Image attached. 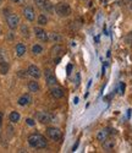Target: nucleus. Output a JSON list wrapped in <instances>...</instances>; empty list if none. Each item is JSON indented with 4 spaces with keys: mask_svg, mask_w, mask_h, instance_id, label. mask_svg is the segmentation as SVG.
I'll list each match as a JSON object with an SVG mask.
<instances>
[{
    "mask_svg": "<svg viewBox=\"0 0 132 153\" xmlns=\"http://www.w3.org/2000/svg\"><path fill=\"white\" fill-rule=\"evenodd\" d=\"M28 144L33 148H38V149H42V148H45L48 146V141L47 138L40 135V134H32L28 136Z\"/></svg>",
    "mask_w": 132,
    "mask_h": 153,
    "instance_id": "f257e3e1",
    "label": "nucleus"
},
{
    "mask_svg": "<svg viewBox=\"0 0 132 153\" xmlns=\"http://www.w3.org/2000/svg\"><path fill=\"white\" fill-rule=\"evenodd\" d=\"M55 12H56L60 17H67V16H70V13H71V8H70V5L66 3H59L55 6Z\"/></svg>",
    "mask_w": 132,
    "mask_h": 153,
    "instance_id": "f03ea898",
    "label": "nucleus"
},
{
    "mask_svg": "<svg viewBox=\"0 0 132 153\" xmlns=\"http://www.w3.org/2000/svg\"><path fill=\"white\" fill-rule=\"evenodd\" d=\"M47 135L48 137L50 138V140L53 141H58L61 138V130L59 127H54V126H50V127H48L47 129Z\"/></svg>",
    "mask_w": 132,
    "mask_h": 153,
    "instance_id": "7ed1b4c3",
    "label": "nucleus"
},
{
    "mask_svg": "<svg viewBox=\"0 0 132 153\" xmlns=\"http://www.w3.org/2000/svg\"><path fill=\"white\" fill-rule=\"evenodd\" d=\"M6 23H8L9 28L10 30H15L18 27V23H20V18L16 13H10V15L6 16Z\"/></svg>",
    "mask_w": 132,
    "mask_h": 153,
    "instance_id": "20e7f679",
    "label": "nucleus"
},
{
    "mask_svg": "<svg viewBox=\"0 0 132 153\" xmlns=\"http://www.w3.org/2000/svg\"><path fill=\"white\" fill-rule=\"evenodd\" d=\"M36 118L40 124H49L53 121V115L47 112H38L36 114Z\"/></svg>",
    "mask_w": 132,
    "mask_h": 153,
    "instance_id": "39448f33",
    "label": "nucleus"
},
{
    "mask_svg": "<svg viewBox=\"0 0 132 153\" xmlns=\"http://www.w3.org/2000/svg\"><path fill=\"white\" fill-rule=\"evenodd\" d=\"M27 74H28L30 76H32L33 79H39L42 76V72L39 70V67L36 66V65H30L28 70H27Z\"/></svg>",
    "mask_w": 132,
    "mask_h": 153,
    "instance_id": "423d86ee",
    "label": "nucleus"
},
{
    "mask_svg": "<svg viewBox=\"0 0 132 153\" xmlns=\"http://www.w3.org/2000/svg\"><path fill=\"white\" fill-rule=\"evenodd\" d=\"M34 34H36V37L42 42L48 40V33L43 28H40V27H36V28H34Z\"/></svg>",
    "mask_w": 132,
    "mask_h": 153,
    "instance_id": "0eeeda50",
    "label": "nucleus"
},
{
    "mask_svg": "<svg viewBox=\"0 0 132 153\" xmlns=\"http://www.w3.org/2000/svg\"><path fill=\"white\" fill-rule=\"evenodd\" d=\"M23 15L28 20V21H34V18H36V12H34V9L32 8V6H26L25 10H23Z\"/></svg>",
    "mask_w": 132,
    "mask_h": 153,
    "instance_id": "6e6552de",
    "label": "nucleus"
},
{
    "mask_svg": "<svg viewBox=\"0 0 132 153\" xmlns=\"http://www.w3.org/2000/svg\"><path fill=\"white\" fill-rule=\"evenodd\" d=\"M32 102V97L28 94V93H26V94H22L18 98L17 103H18V106L21 107H26V106H28V104Z\"/></svg>",
    "mask_w": 132,
    "mask_h": 153,
    "instance_id": "1a4fd4ad",
    "label": "nucleus"
},
{
    "mask_svg": "<svg viewBox=\"0 0 132 153\" xmlns=\"http://www.w3.org/2000/svg\"><path fill=\"white\" fill-rule=\"evenodd\" d=\"M45 80L49 86H54L56 83V77H55L54 74L50 70H45Z\"/></svg>",
    "mask_w": 132,
    "mask_h": 153,
    "instance_id": "9d476101",
    "label": "nucleus"
},
{
    "mask_svg": "<svg viewBox=\"0 0 132 153\" xmlns=\"http://www.w3.org/2000/svg\"><path fill=\"white\" fill-rule=\"evenodd\" d=\"M50 93H52V96L54 97V98L60 99V98L64 97V89H62L61 87H53L50 89Z\"/></svg>",
    "mask_w": 132,
    "mask_h": 153,
    "instance_id": "9b49d317",
    "label": "nucleus"
},
{
    "mask_svg": "<svg viewBox=\"0 0 132 153\" xmlns=\"http://www.w3.org/2000/svg\"><path fill=\"white\" fill-rule=\"evenodd\" d=\"M115 147V140L114 138H105L103 141V148L105 151H112Z\"/></svg>",
    "mask_w": 132,
    "mask_h": 153,
    "instance_id": "f8f14e48",
    "label": "nucleus"
},
{
    "mask_svg": "<svg viewBox=\"0 0 132 153\" xmlns=\"http://www.w3.org/2000/svg\"><path fill=\"white\" fill-rule=\"evenodd\" d=\"M61 39H62V37L56 32H52L48 34V40H52L54 43H59V42H61Z\"/></svg>",
    "mask_w": 132,
    "mask_h": 153,
    "instance_id": "ddd939ff",
    "label": "nucleus"
},
{
    "mask_svg": "<svg viewBox=\"0 0 132 153\" xmlns=\"http://www.w3.org/2000/svg\"><path fill=\"white\" fill-rule=\"evenodd\" d=\"M109 136V131L108 129H104V130H100L98 134H97V140H98L99 142H103L105 138H108Z\"/></svg>",
    "mask_w": 132,
    "mask_h": 153,
    "instance_id": "4468645a",
    "label": "nucleus"
},
{
    "mask_svg": "<svg viewBox=\"0 0 132 153\" xmlns=\"http://www.w3.org/2000/svg\"><path fill=\"white\" fill-rule=\"evenodd\" d=\"M25 54H26V47H25V44L23 43H18L16 45V55L21 58V57H23Z\"/></svg>",
    "mask_w": 132,
    "mask_h": 153,
    "instance_id": "2eb2a0df",
    "label": "nucleus"
},
{
    "mask_svg": "<svg viewBox=\"0 0 132 153\" xmlns=\"http://www.w3.org/2000/svg\"><path fill=\"white\" fill-rule=\"evenodd\" d=\"M9 62L4 60V61H0V74L1 75H6L9 72Z\"/></svg>",
    "mask_w": 132,
    "mask_h": 153,
    "instance_id": "dca6fc26",
    "label": "nucleus"
},
{
    "mask_svg": "<svg viewBox=\"0 0 132 153\" xmlns=\"http://www.w3.org/2000/svg\"><path fill=\"white\" fill-rule=\"evenodd\" d=\"M28 89H30V92H33V93H36L39 91V85H38V82L36 81H31L28 82Z\"/></svg>",
    "mask_w": 132,
    "mask_h": 153,
    "instance_id": "f3484780",
    "label": "nucleus"
},
{
    "mask_svg": "<svg viewBox=\"0 0 132 153\" xmlns=\"http://www.w3.org/2000/svg\"><path fill=\"white\" fill-rule=\"evenodd\" d=\"M20 118H21V115L17 113V112H11V114L9 115V119H10V121L11 123H18L20 121Z\"/></svg>",
    "mask_w": 132,
    "mask_h": 153,
    "instance_id": "a211bd4d",
    "label": "nucleus"
},
{
    "mask_svg": "<svg viewBox=\"0 0 132 153\" xmlns=\"http://www.w3.org/2000/svg\"><path fill=\"white\" fill-rule=\"evenodd\" d=\"M32 53L33 54H36V55H39L43 53V47H42L40 44H34L32 47Z\"/></svg>",
    "mask_w": 132,
    "mask_h": 153,
    "instance_id": "6ab92c4d",
    "label": "nucleus"
},
{
    "mask_svg": "<svg viewBox=\"0 0 132 153\" xmlns=\"http://www.w3.org/2000/svg\"><path fill=\"white\" fill-rule=\"evenodd\" d=\"M61 52H62V47H61V45H59V44L54 45V47H53V49H52V54L54 55V57H56V55H59Z\"/></svg>",
    "mask_w": 132,
    "mask_h": 153,
    "instance_id": "aec40b11",
    "label": "nucleus"
},
{
    "mask_svg": "<svg viewBox=\"0 0 132 153\" xmlns=\"http://www.w3.org/2000/svg\"><path fill=\"white\" fill-rule=\"evenodd\" d=\"M38 23H39V26H45L47 23H48V18H47V16L45 15H39L38 16Z\"/></svg>",
    "mask_w": 132,
    "mask_h": 153,
    "instance_id": "412c9836",
    "label": "nucleus"
},
{
    "mask_svg": "<svg viewBox=\"0 0 132 153\" xmlns=\"http://www.w3.org/2000/svg\"><path fill=\"white\" fill-rule=\"evenodd\" d=\"M21 33H22L26 38H28V37H30V31H28V27L25 26V25L21 26Z\"/></svg>",
    "mask_w": 132,
    "mask_h": 153,
    "instance_id": "4be33fe9",
    "label": "nucleus"
},
{
    "mask_svg": "<svg viewBox=\"0 0 132 153\" xmlns=\"http://www.w3.org/2000/svg\"><path fill=\"white\" fill-rule=\"evenodd\" d=\"M33 1H34V4H36L39 9L43 10L44 5H45V3H47V0H33Z\"/></svg>",
    "mask_w": 132,
    "mask_h": 153,
    "instance_id": "5701e85b",
    "label": "nucleus"
},
{
    "mask_svg": "<svg viewBox=\"0 0 132 153\" xmlns=\"http://www.w3.org/2000/svg\"><path fill=\"white\" fill-rule=\"evenodd\" d=\"M43 10H44V11H48V12H52V11L54 10V8H53V5H52V4H50V3L47 0V3H45V5H44Z\"/></svg>",
    "mask_w": 132,
    "mask_h": 153,
    "instance_id": "b1692460",
    "label": "nucleus"
},
{
    "mask_svg": "<svg viewBox=\"0 0 132 153\" xmlns=\"http://www.w3.org/2000/svg\"><path fill=\"white\" fill-rule=\"evenodd\" d=\"M5 58H6V54H5V52H4L3 49H0V61H4V60H6Z\"/></svg>",
    "mask_w": 132,
    "mask_h": 153,
    "instance_id": "393cba45",
    "label": "nucleus"
},
{
    "mask_svg": "<svg viewBox=\"0 0 132 153\" xmlns=\"http://www.w3.org/2000/svg\"><path fill=\"white\" fill-rule=\"evenodd\" d=\"M26 123H27V125H30V126H34V120L33 119H30L28 118V119L26 120Z\"/></svg>",
    "mask_w": 132,
    "mask_h": 153,
    "instance_id": "a878e982",
    "label": "nucleus"
},
{
    "mask_svg": "<svg viewBox=\"0 0 132 153\" xmlns=\"http://www.w3.org/2000/svg\"><path fill=\"white\" fill-rule=\"evenodd\" d=\"M26 71H18V76L20 77H26Z\"/></svg>",
    "mask_w": 132,
    "mask_h": 153,
    "instance_id": "bb28decb",
    "label": "nucleus"
},
{
    "mask_svg": "<svg viewBox=\"0 0 132 153\" xmlns=\"http://www.w3.org/2000/svg\"><path fill=\"white\" fill-rule=\"evenodd\" d=\"M124 89H125V85H124V83H121V85H120V94H124Z\"/></svg>",
    "mask_w": 132,
    "mask_h": 153,
    "instance_id": "cd10ccee",
    "label": "nucleus"
},
{
    "mask_svg": "<svg viewBox=\"0 0 132 153\" xmlns=\"http://www.w3.org/2000/svg\"><path fill=\"white\" fill-rule=\"evenodd\" d=\"M71 70H72V65H71V64L67 65V74H68V75L71 74Z\"/></svg>",
    "mask_w": 132,
    "mask_h": 153,
    "instance_id": "c85d7f7f",
    "label": "nucleus"
},
{
    "mask_svg": "<svg viewBox=\"0 0 132 153\" xmlns=\"http://www.w3.org/2000/svg\"><path fill=\"white\" fill-rule=\"evenodd\" d=\"M1 124H3V113H0V131H1Z\"/></svg>",
    "mask_w": 132,
    "mask_h": 153,
    "instance_id": "c756f323",
    "label": "nucleus"
},
{
    "mask_svg": "<svg viewBox=\"0 0 132 153\" xmlns=\"http://www.w3.org/2000/svg\"><path fill=\"white\" fill-rule=\"evenodd\" d=\"M77 146H78V141L77 142H76V144L73 146V147H72V151H76V148H77Z\"/></svg>",
    "mask_w": 132,
    "mask_h": 153,
    "instance_id": "7c9ffc66",
    "label": "nucleus"
},
{
    "mask_svg": "<svg viewBox=\"0 0 132 153\" xmlns=\"http://www.w3.org/2000/svg\"><path fill=\"white\" fill-rule=\"evenodd\" d=\"M12 3H18V1H21V0H11Z\"/></svg>",
    "mask_w": 132,
    "mask_h": 153,
    "instance_id": "2f4dec72",
    "label": "nucleus"
},
{
    "mask_svg": "<svg viewBox=\"0 0 132 153\" xmlns=\"http://www.w3.org/2000/svg\"><path fill=\"white\" fill-rule=\"evenodd\" d=\"M131 9H132V5H131Z\"/></svg>",
    "mask_w": 132,
    "mask_h": 153,
    "instance_id": "473e14b6",
    "label": "nucleus"
}]
</instances>
